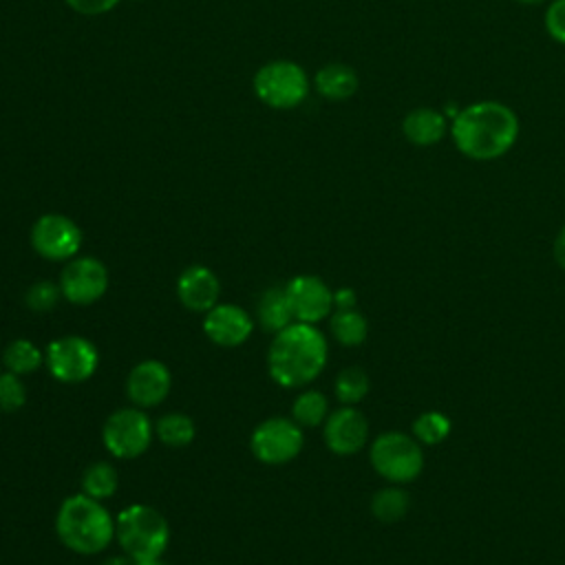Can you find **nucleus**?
Masks as SVG:
<instances>
[{
  "mask_svg": "<svg viewBox=\"0 0 565 565\" xmlns=\"http://www.w3.org/2000/svg\"><path fill=\"white\" fill-rule=\"evenodd\" d=\"M516 113L497 99H481L463 106L450 119L455 148L472 161H494L512 150L519 139Z\"/></svg>",
  "mask_w": 565,
  "mask_h": 565,
  "instance_id": "f257e3e1",
  "label": "nucleus"
},
{
  "mask_svg": "<svg viewBox=\"0 0 565 565\" xmlns=\"http://www.w3.org/2000/svg\"><path fill=\"white\" fill-rule=\"evenodd\" d=\"M329 358L322 331L309 322H291L274 333L267 351V371L271 380L285 388H300L313 382Z\"/></svg>",
  "mask_w": 565,
  "mask_h": 565,
  "instance_id": "f03ea898",
  "label": "nucleus"
},
{
  "mask_svg": "<svg viewBox=\"0 0 565 565\" xmlns=\"http://www.w3.org/2000/svg\"><path fill=\"white\" fill-rule=\"evenodd\" d=\"M55 532L68 550L90 556L110 545L115 521L97 499L82 492L62 501L55 516Z\"/></svg>",
  "mask_w": 565,
  "mask_h": 565,
  "instance_id": "7ed1b4c3",
  "label": "nucleus"
},
{
  "mask_svg": "<svg viewBox=\"0 0 565 565\" xmlns=\"http://www.w3.org/2000/svg\"><path fill=\"white\" fill-rule=\"evenodd\" d=\"M115 536L132 561H146L163 554L170 541V527L159 510L135 503L117 514Z\"/></svg>",
  "mask_w": 565,
  "mask_h": 565,
  "instance_id": "20e7f679",
  "label": "nucleus"
},
{
  "mask_svg": "<svg viewBox=\"0 0 565 565\" xmlns=\"http://www.w3.org/2000/svg\"><path fill=\"white\" fill-rule=\"evenodd\" d=\"M369 459L373 470L391 483H408L424 470L422 444L402 430L380 433L371 441Z\"/></svg>",
  "mask_w": 565,
  "mask_h": 565,
  "instance_id": "39448f33",
  "label": "nucleus"
},
{
  "mask_svg": "<svg viewBox=\"0 0 565 565\" xmlns=\"http://www.w3.org/2000/svg\"><path fill=\"white\" fill-rule=\"evenodd\" d=\"M254 93L265 106L289 110L305 102L309 93V79L300 64L291 60H274L256 71Z\"/></svg>",
  "mask_w": 565,
  "mask_h": 565,
  "instance_id": "423d86ee",
  "label": "nucleus"
},
{
  "mask_svg": "<svg viewBox=\"0 0 565 565\" xmlns=\"http://www.w3.org/2000/svg\"><path fill=\"white\" fill-rule=\"evenodd\" d=\"M44 360L55 380L64 384H79L97 371L99 353L88 338L62 335L49 344Z\"/></svg>",
  "mask_w": 565,
  "mask_h": 565,
  "instance_id": "0eeeda50",
  "label": "nucleus"
},
{
  "mask_svg": "<svg viewBox=\"0 0 565 565\" xmlns=\"http://www.w3.org/2000/svg\"><path fill=\"white\" fill-rule=\"evenodd\" d=\"M102 439L113 457L135 459L150 448L152 424L141 408H119L106 419Z\"/></svg>",
  "mask_w": 565,
  "mask_h": 565,
  "instance_id": "6e6552de",
  "label": "nucleus"
},
{
  "mask_svg": "<svg viewBox=\"0 0 565 565\" xmlns=\"http://www.w3.org/2000/svg\"><path fill=\"white\" fill-rule=\"evenodd\" d=\"M302 426L289 417H269L260 422L249 439L254 457L269 466H280L296 459L302 450Z\"/></svg>",
  "mask_w": 565,
  "mask_h": 565,
  "instance_id": "1a4fd4ad",
  "label": "nucleus"
},
{
  "mask_svg": "<svg viewBox=\"0 0 565 565\" xmlns=\"http://www.w3.org/2000/svg\"><path fill=\"white\" fill-rule=\"evenodd\" d=\"M31 245L46 260H71L82 247V230L64 214H42L31 227Z\"/></svg>",
  "mask_w": 565,
  "mask_h": 565,
  "instance_id": "9d476101",
  "label": "nucleus"
},
{
  "mask_svg": "<svg viewBox=\"0 0 565 565\" xmlns=\"http://www.w3.org/2000/svg\"><path fill=\"white\" fill-rule=\"evenodd\" d=\"M60 289L73 305H93L108 289V271L104 263L93 256H75L62 269Z\"/></svg>",
  "mask_w": 565,
  "mask_h": 565,
  "instance_id": "9b49d317",
  "label": "nucleus"
},
{
  "mask_svg": "<svg viewBox=\"0 0 565 565\" xmlns=\"http://www.w3.org/2000/svg\"><path fill=\"white\" fill-rule=\"evenodd\" d=\"M285 289H287V296H289L294 318L298 322L316 324L322 318H327L333 309V291L318 276L300 274V276L291 278L285 285Z\"/></svg>",
  "mask_w": 565,
  "mask_h": 565,
  "instance_id": "f8f14e48",
  "label": "nucleus"
},
{
  "mask_svg": "<svg viewBox=\"0 0 565 565\" xmlns=\"http://www.w3.org/2000/svg\"><path fill=\"white\" fill-rule=\"evenodd\" d=\"M369 441V422L355 406H342L324 419V444L331 452L349 457Z\"/></svg>",
  "mask_w": 565,
  "mask_h": 565,
  "instance_id": "ddd939ff",
  "label": "nucleus"
},
{
  "mask_svg": "<svg viewBox=\"0 0 565 565\" xmlns=\"http://www.w3.org/2000/svg\"><path fill=\"white\" fill-rule=\"evenodd\" d=\"M254 322L245 309L232 302H216L203 318L205 335L218 347H241L252 335Z\"/></svg>",
  "mask_w": 565,
  "mask_h": 565,
  "instance_id": "4468645a",
  "label": "nucleus"
},
{
  "mask_svg": "<svg viewBox=\"0 0 565 565\" xmlns=\"http://www.w3.org/2000/svg\"><path fill=\"white\" fill-rule=\"evenodd\" d=\"M172 386L170 369L159 360H143L128 373L126 393L130 402L139 408H150L161 404Z\"/></svg>",
  "mask_w": 565,
  "mask_h": 565,
  "instance_id": "2eb2a0df",
  "label": "nucleus"
},
{
  "mask_svg": "<svg viewBox=\"0 0 565 565\" xmlns=\"http://www.w3.org/2000/svg\"><path fill=\"white\" fill-rule=\"evenodd\" d=\"M177 296L185 309L205 313L218 302L221 280L210 267L192 265L181 271L177 280Z\"/></svg>",
  "mask_w": 565,
  "mask_h": 565,
  "instance_id": "dca6fc26",
  "label": "nucleus"
},
{
  "mask_svg": "<svg viewBox=\"0 0 565 565\" xmlns=\"http://www.w3.org/2000/svg\"><path fill=\"white\" fill-rule=\"evenodd\" d=\"M446 132H450L448 117L433 106H417L402 119V135L417 148L437 146Z\"/></svg>",
  "mask_w": 565,
  "mask_h": 565,
  "instance_id": "f3484780",
  "label": "nucleus"
},
{
  "mask_svg": "<svg viewBox=\"0 0 565 565\" xmlns=\"http://www.w3.org/2000/svg\"><path fill=\"white\" fill-rule=\"evenodd\" d=\"M313 86L322 97H327L331 102H342V99H349L351 95H355L360 79H358V73L353 71V66L342 64V62H331V64H324L322 68H318V73L313 77Z\"/></svg>",
  "mask_w": 565,
  "mask_h": 565,
  "instance_id": "a211bd4d",
  "label": "nucleus"
},
{
  "mask_svg": "<svg viewBox=\"0 0 565 565\" xmlns=\"http://www.w3.org/2000/svg\"><path fill=\"white\" fill-rule=\"evenodd\" d=\"M294 311L285 287H269L258 300V322L265 331L278 333L294 322Z\"/></svg>",
  "mask_w": 565,
  "mask_h": 565,
  "instance_id": "6ab92c4d",
  "label": "nucleus"
},
{
  "mask_svg": "<svg viewBox=\"0 0 565 565\" xmlns=\"http://www.w3.org/2000/svg\"><path fill=\"white\" fill-rule=\"evenodd\" d=\"M411 508V494L395 486H386L377 490L371 499V512L382 523H397Z\"/></svg>",
  "mask_w": 565,
  "mask_h": 565,
  "instance_id": "aec40b11",
  "label": "nucleus"
},
{
  "mask_svg": "<svg viewBox=\"0 0 565 565\" xmlns=\"http://www.w3.org/2000/svg\"><path fill=\"white\" fill-rule=\"evenodd\" d=\"M331 333L342 347H360L369 335V324L355 309H335L331 316Z\"/></svg>",
  "mask_w": 565,
  "mask_h": 565,
  "instance_id": "412c9836",
  "label": "nucleus"
},
{
  "mask_svg": "<svg viewBox=\"0 0 565 565\" xmlns=\"http://www.w3.org/2000/svg\"><path fill=\"white\" fill-rule=\"evenodd\" d=\"M44 362L42 351L26 338H18L13 342L7 344L4 353H2V364L7 366V371L15 373V375H29L33 371H38Z\"/></svg>",
  "mask_w": 565,
  "mask_h": 565,
  "instance_id": "4be33fe9",
  "label": "nucleus"
},
{
  "mask_svg": "<svg viewBox=\"0 0 565 565\" xmlns=\"http://www.w3.org/2000/svg\"><path fill=\"white\" fill-rule=\"evenodd\" d=\"M329 417V402L320 391H302L291 404V419L298 426H318Z\"/></svg>",
  "mask_w": 565,
  "mask_h": 565,
  "instance_id": "5701e85b",
  "label": "nucleus"
},
{
  "mask_svg": "<svg viewBox=\"0 0 565 565\" xmlns=\"http://www.w3.org/2000/svg\"><path fill=\"white\" fill-rule=\"evenodd\" d=\"M117 483H119V477H117V470L106 463V461H97V463H90L84 475H82V488H84V494L102 501V499H108L115 494L117 490Z\"/></svg>",
  "mask_w": 565,
  "mask_h": 565,
  "instance_id": "b1692460",
  "label": "nucleus"
},
{
  "mask_svg": "<svg viewBox=\"0 0 565 565\" xmlns=\"http://www.w3.org/2000/svg\"><path fill=\"white\" fill-rule=\"evenodd\" d=\"M157 437L170 448H183L194 439V422L183 413H168L157 422Z\"/></svg>",
  "mask_w": 565,
  "mask_h": 565,
  "instance_id": "393cba45",
  "label": "nucleus"
},
{
  "mask_svg": "<svg viewBox=\"0 0 565 565\" xmlns=\"http://www.w3.org/2000/svg\"><path fill=\"white\" fill-rule=\"evenodd\" d=\"M369 388H371L369 375L360 366H349V369L340 371L335 377V386H333L335 397H338V402H342V406L360 404L366 397Z\"/></svg>",
  "mask_w": 565,
  "mask_h": 565,
  "instance_id": "a878e982",
  "label": "nucleus"
},
{
  "mask_svg": "<svg viewBox=\"0 0 565 565\" xmlns=\"http://www.w3.org/2000/svg\"><path fill=\"white\" fill-rule=\"evenodd\" d=\"M450 428H452V424H450L448 415H444L441 411H424L413 422V437L419 444L435 446V444H441L450 435Z\"/></svg>",
  "mask_w": 565,
  "mask_h": 565,
  "instance_id": "bb28decb",
  "label": "nucleus"
},
{
  "mask_svg": "<svg viewBox=\"0 0 565 565\" xmlns=\"http://www.w3.org/2000/svg\"><path fill=\"white\" fill-rule=\"evenodd\" d=\"M26 402V386L22 384L20 375L7 371L0 373V411L2 413H15Z\"/></svg>",
  "mask_w": 565,
  "mask_h": 565,
  "instance_id": "cd10ccee",
  "label": "nucleus"
},
{
  "mask_svg": "<svg viewBox=\"0 0 565 565\" xmlns=\"http://www.w3.org/2000/svg\"><path fill=\"white\" fill-rule=\"evenodd\" d=\"M60 296H62L60 285H53V282H49V280H40V282H35V285L29 287L24 300H26V307H29L31 311H35V313H46V311H51V309L57 305Z\"/></svg>",
  "mask_w": 565,
  "mask_h": 565,
  "instance_id": "c85d7f7f",
  "label": "nucleus"
},
{
  "mask_svg": "<svg viewBox=\"0 0 565 565\" xmlns=\"http://www.w3.org/2000/svg\"><path fill=\"white\" fill-rule=\"evenodd\" d=\"M545 31L547 35L558 42L565 44V0H552L545 9V18H543Z\"/></svg>",
  "mask_w": 565,
  "mask_h": 565,
  "instance_id": "c756f323",
  "label": "nucleus"
},
{
  "mask_svg": "<svg viewBox=\"0 0 565 565\" xmlns=\"http://www.w3.org/2000/svg\"><path fill=\"white\" fill-rule=\"evenodd\" d=\"M66 4L82 15H102L119 4V0H66Z\"/></svg>",
  "mask_w": 565,
  "mask_h": 565,
  "instance_id": "7c9ffc66",
  "label": "nucleus"
},
{
  "mask_svg": "<svg viewBox=\"0 0 565 565\" xmlns=\"http://www.w3.org/2000/svg\"><path fill=\"white\" fill-rule=\"evenodd\" d=\"M355 291L351 287H340L333 291V307L335 309H355Z\"/></svg>",
  "mask_w": 565,
  "mask_h": 565,
  "instance_id": "2f4dec72",
  "label": "nucleus"
},
{
  "mask_svg": "<svg viewBox=\"0 0 565 565\" xmlns=\"http://www.w3.org/2000/svg\"><path fill=\"white\" fill-rule=\"evenodd\" d=\"M554 258L558 263V267L565 271V225L558 230L556 241H554Z\"/></svg>",
  "mask_w": 565,
  "mask_h": 565,
  "instance_id": "473e14b6",
  "label": "nucleus"
},
{
  "mask_svg": "<svg viewBox=\"0 0 565 565\" xmlns=\"http://www.w3.org/2000/svg\"><path fill=\"white\" fill-rule=\"evenodd\" d=\"M102 565H135V561L126 554V556H110Z\"/></svg>",
  "mask_w": 565,
  "mask_h": 565,
  "instance_id": "72a5a7b5",
  "label": "nucleus"
},
{
  "mask_svg": "<svg viewBox=\"0 0 565 565\" xmlns=\"http://www.w3.org/2000/svg\"><path fill=\"white\" fill-rule=\"evenodd\" d=\"M135 565H166L163 561H161V556L159 558H146V561H135Z\"/></svg>",
  "mask_w": 565,
  "mask_h": 565,
  "instance_id": "f704fd0d",
  "label": "nucleus"
},
{
  "mask_svg": "<svg viewBox=\"0 0 565 565\" xmlns=\"http://www.w3.org/2000/svg\"><path fill=\"white\" fill-rule=\"evenodd\" d=\"M514 2H519V4H541L545 0H514Z\"/></svg>",
  "mask_w": 565,
  "mask_h": 565,
  "instance_id": "c9c22d12",
  "label": "nucleus"
}]
</instances>
